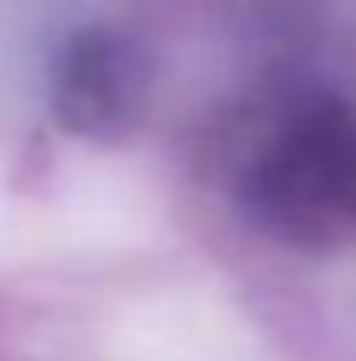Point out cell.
<instances>
[{
  "label": "cell",
  "mask_w": 356,
  "mask_h": 361,
  "mask_svg": "<svg viewBox=\"0 0 356 361\" xmlns=\"http://www.w3.org/2000/svg\"><path fill=\"white\" fill-rule=\"evenodd\" d=\"M147 90L142 53L116 32H79L58 63V116L79 136L121 131Z\"/></svg>",
  "instance_id": "cell-2"
},
{
  "label": "cell",
  "mask_w": 356,
  "mask_h": 361,
  "mask_svg": "<svg viewBox=\"0 0 356 361\" xmlns=\"http://www.w3.org/2000/svg\"><path fill=\"white\" fill-rule=\"evenodd\" d=\"M247 215L288 246L356 241V105L320 99L262 142L241 178Z\"/></svg>",
  "instance_id": "cell-1"
}]
</instances>
